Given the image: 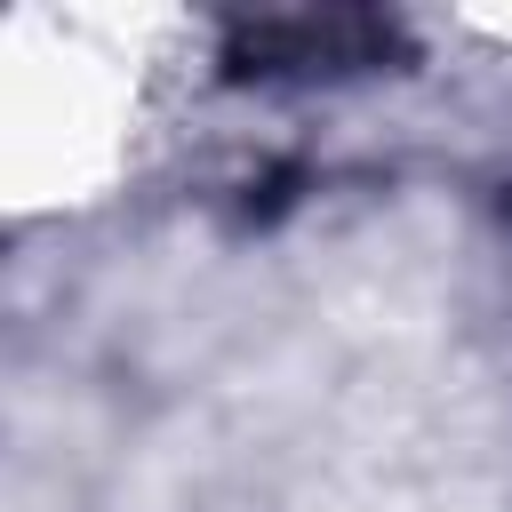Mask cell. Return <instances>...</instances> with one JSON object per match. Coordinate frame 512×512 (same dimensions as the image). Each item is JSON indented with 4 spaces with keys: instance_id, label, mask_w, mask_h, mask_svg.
Instances as JSON below:
<instances>
[{
    "instance_id": "1",
    "label": "cell",
    "mask_w": 512,
    "mask_h": 512,
    "mask_svg": "<svg viewBox=\"0 0 512 512\" xmlns=\"http://www.w3.org/2000/svg\"><path fill=\"white\" fill-rule=\"evenodd\" d=\"M408 56V32L376 8H288V16H232L224 24V80L304 88V80H360L376 64Z\"/></svg>"
}]
</instances>
